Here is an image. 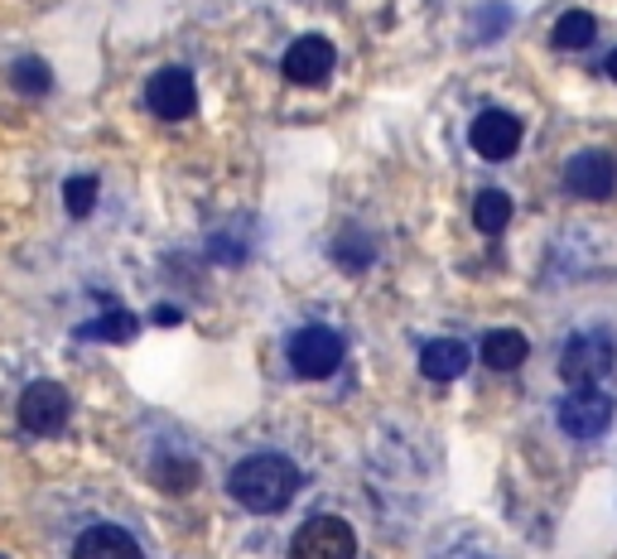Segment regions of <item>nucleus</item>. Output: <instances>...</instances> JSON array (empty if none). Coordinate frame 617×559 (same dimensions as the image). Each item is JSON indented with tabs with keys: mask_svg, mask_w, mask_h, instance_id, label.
I'll list each match as a JSON object with an SVG mask.
<instances>
[{
	"mask_svg": "<svg viewBox=\"0 0 617 559\" xmlns=\"http://www.w3.org/2000/svg\"><path fill=\"white\" fill-rule=\"evenodd\" d=\"M593 34H598V20H593L589 10H565L560 25H555V34H550V44L565 53H574V49H589Z\"/></svg>",
	"mask_w": 617,
	"mask_h": 559,
	"instance_id": "18",
	"label": "nucleus"
},
{
	"mask_svg": "<svg viewBox=\"0 0 617 559\" xmlns=\"http://www.w3.org/2000/svg\"><path fill=\"white\" fill-rule=\"evenodd\" d=\"M613 357H617V347H613L608 333H598V329L574 333L565 343V353H560V381L569 391L574 386H598V381L613 371Z\"/></svg>",
	"mask_w": 617,
	"mask_h": 559,
	"instance_id": "5",
	"label": "nucleus"
},
{
	"mask_svg": "<svg viewBox=\"0 0 617 559\" xmlns=\"http://www.w3.org/2000/svg\"><path fill=\"white\" fill-rule=\"evenodd\" d=\"M507 223H511V198L502 189H483L473 198V227L483 231V237L507 231Z\"/></svg>",
	"mask_w": 617,
	"mask_h": 559,
	"instance_id": "16",
	"label": "nucleus"
},
{
	"mask_svg": "<svg viewBox=\"0 0 617 559\" xmlns=\"http://www.w3.org/2000/svg\"><path fill=\"white\" fill-rule=\"evenodd\" d=\"M63 207H68V217H87L92 207H97V179H92V174L68 179L63 183Z\"/></svg>",
	"mask_w": 617,
	"mask_h": 559,
	"instance_id": "20",
	"label": "nucleus"
},
{
	"mask_svg": "<svg viewBox=\"0 0 617 559\" xmlns=\"http://www.w3.org/2000/svg\"><path fill=\"white\" fill-rule=\"evenodd\" d=\"M299 487H305V473H299V463L281 449L241 453L227 468V497L241 511H251V516H275V511H285L299 497Z\"/></svg>",
	"mask_w": 617,
	"mask_h": 559,
	"instance_id": "1",
	"label": "nucleus"
},
{
	"mask_svg": "<svg viewBox=\"0 0 617 559\" xmlns=\"http://www.w3.org/2000/svg\"><path fill=\"white\" fill-rule=\"evenodd\" d=\"M285 559H357V531L347 516L319 511V516L299 521L289 535Z\"/></svg>",
	"mask_w": 617,
	"mask_h": 559,
	"instance_id": "3",
	"label": "nucleus"
},
{
	"mask_svg": "<svg viewBox=\"0 0 617 559\" xmlns=\"http://www.w3.org/2000/svg\"><path fill=\"white\" fill-rule=\"evenodd\" d=\"M333 63H337V49H333V44L323 39V34H305V39H295V44L285 49L281 73H285L295 87H319V83H329Z\"/></svg>",
	"mask_w": 617,
	"mask_h": 559,
	"instance_id": "10",
	"label": "nucleus"
},
{
	"mask_svg": "<svg viewBox=\"0 0 617 559\" xmlns=\"http://www.w3.org/2000/svg\"><path fill=\"white\" fill-rule=\"evenodd\" d=\"M15 415H20V425L39 439L63 435L68 419H73V395H68V386H58V381H29V386L20 391Z\"/></svg>",
	"mask_w": 617,
	"mask_h": 559,
	"instance_id": "6",
	"label": "nucleus"
},
{
	"mask_svg": "<svg viewBox=\"0 0 617 559\" xmlns=\"http://www.w3.org/2000/svg\"><path fill=\"white\" fill-rule=\"evenodd\" d=\"M555 419L569 439H603L613 425V395H603L598 386H574L560 401Z\"/></svg>",
	"mask_w": 617,
	"mask_h": 559,
	"instance_id": "7",
	"label": "nucleus"
},
{
	"mask_svg": "<svg viewBox=\"0 0 617 559\" xmlns=\"http://www.w3.org/2000/svg\"><path fill=\"white\" fill-rule=\"evenodd\" d=\"M531 357V343H526V333H517V329H493L483 337V362L493 367V371H517L521 362Z\"/></svg>",
	"mask_w": 617,
	"mask_h": 559,
	"instance_id": "14",
	"label": "nucleus"
},
{
	"mask_svg": "<svg viewBox=\"0 0 617 559\" xmlns=\"http://www.w3.org/2000/svg\"><path fill=\"white\" fill-rule=\"evenodd\" d=\"M155 323H165V329H169V323H179V309H159Z\"/></svg>",
	"mask_w": 617,
	"mask_h": 559,
	"instance_id": "21",
	"label": "nucleus"
},
{
	"mask_svg": "<svg viewBox=\"0 0 617 559\" xmlns=\"http://www.w3.org/2000/svg\"><path fill=\"white\" fill-rule=\"evenodd\" d=\"M10 87L25 92V97H49V92H54V73H49V63H44L39 53L15 58V63H10Z\"/></svg>",
	"mask_w": 617,
	"mask_h": 559,
	"instance_id": "17",
	"label": "nucleus"
},
{
	"mask_svg": "<svg viewBox=\"0 0 617 559\" xmlns=\"http://www.w3.org/2000/svg\"><path fill=\"white\" fill-rule=\"evenodd\" d=\"M565 189L589 198V203H603V198H613L617 189V159L608 150H579L574 159L565 165Z\"/></svg>",
	"mask_w": 617,
	"mask_h": 559,
	"instance_id": "11",
	"label": "nucleus"
},
{
	"mask_svg": "<svg viewBox=\"0 0 617 559\" xmlns=\"http://www.w3.org/2000/svg\"><path fill=\"white\" fill-rule=\"evenodd\" d=\"M285 357H289V371L305 381H329L337 367H343V337L329 323H305V329L289 333L285 343Z\"/></svg>",
	"mask_w": 617,
	"mask_h": 559,
	"instance_id": "4",
	"label": "nucleus"
},
{
	"mask_svg": "<svg viewBox=\"0 0 617 559\" xmlns=\"http://www.w3.org/2000/svg\"><path fill=\"white\" fill-rule=\"evenodd\" d=\"M145 477L159 487V492L183 497V492H193L203 473H198V453L189 444H179V439H159L155 453L145 459Z\"/></svg>",
	"mask_w": 617,
	"mask_h": 559,
	"instance_id": "9",
	"label": "nucleus"
},
{
	"mask_svg": "<svg viewBox=\"0 0 617 559\" xmlns=\"http://www.w3.org/2000/svg\"><path fill=\"white\" fill-rule=\"evenodd\" d=\"M333 261L343 265L347 275H363V271H371V261H377V241H371L363 227H343L333 241Z\"/></svg>",
	"mask_w": 617,
	"mask_h": 559,
	"instance_id": "15",
	"label": "nucleus"
},
{
	"mask_svg": "<svg viewBox=\"0 0 617 559\" xmlns=\"http://www.w3.org/2000/svg\"><path fill=\"white\" fill-rule=\"evenodd\" d=\"M463 559H493V555H463Z\"/></svg>",
	"mask_w": 617,
	"mask_h": 559,
	"instance_id": "23",
	"label": "nucleus"
},
{
	"mask_svg": "<svg viewBox=\"0 0 617 559\" xmlns=\"http://www.w3.org/2000/svg\"><path fill=\"white\" fill-rule=\"evenodd\" d=\"M63 559H150V545L126 516H83L68 535Z\"/></svg>",
	"mask_w": 617,
	"mask_h": 559,
	"instance_id": "2",
	"label": "nucleus"
},
{
	"mask_svg": "<svg viewBox=\"0 0 617 559\" xmlns=\"http://www.w3.org/2000/svg\"><path fill=\"white\" fill-rule=\"evenodd\" d=\"M608 78H613V83H617V49L608 53Z\"/></svg>",
	"mask_w": 617,
	"mask_h": 559,
	"instance_id": "22",
	"label": "nucleus"
},
{
	"mask_svg": "<svg viewBox=\"0 0 617 559\" xmlns=\"http://www.w3.org/2000/svg\"><path fill=\"white\" fill-rule=\"evenodd\" d=\"M468 145L483 159H511L521 150V121L511 111H502V107L477 111L473 126H468Z\"/></svg>",
	"mask_w": 617,
	"mask_h": 559,
	"instance_id": "12",
	"label": "nucleus"
},
{
	"mask_svg": "<svg viewBox=\"0 0 617 559\" xmlns=\"http://www.w3.org/2000/svg\"><path fill=\"white\" fill-rule=\"evenodd\" d=\"M468 362H473V353L459 337H429L420 347V371L429 381H459L468 371Z\"/></svg>",
	"mask_w": 617,
	"mask_h": 559,
	"instance_id": "13",
	"label": "nucleus"
},
{
	"mask_svg": "<svg viewBox=\"0 0 617 559\" xmlns=\"http://www.w3.org/2000/svg\"><path fill=\"white\" fill-rule=\"evenodd\" d=\"M145 107L155 111L159 121H189L193 107H198L193 73H189V68H179V63L159 68V73L145 83Z\"/></svg>",
	"mask_w": 617,
	"mask_h": 559,
	"instance_id": "8",
	"label": "nucleus"
},
{
	"mask_svg": "<svg viewBox=\"0 0 617 559\" xmlns=\"http://www.w3.org/2000/svg\"><path fill=\"white\" fill-rule=\"evenodd\" d=\"M131 333H135V319L126 309H111V313H102L97 323H83V329H78V337H97V343H126Z\"/></svg>",
	"mask_w": 617,
	"mask_h": 559,
	"instance_id": "19",
	"label": "nucleus"
}]
</instances>
